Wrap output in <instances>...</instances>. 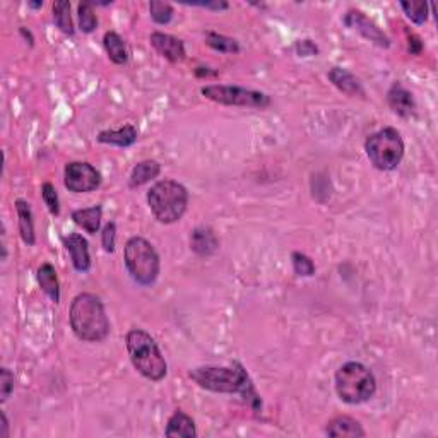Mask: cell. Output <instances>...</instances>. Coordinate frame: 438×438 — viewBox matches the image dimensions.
<instances>
[{
	"mask_svg": "<svg viewBox=\"0 0 438 438\" xmlns=\"http://www.w3.org/2000/svg\"><path fill=\"white\" fill-rule=\"evenodd\" d=\"M199 387L219 394H240L245 402L259 411L262 407L257 390L252 384L244 365L235 362L232 367H197L189 374Z\"/></svg>",
	"mask_w": 438,
	"mask_h": 438,
	"instance_id": "6da1fadb",
	"label": "cell"
},
{
	"mask_svg": "<svg viewBox=\"0 0 438 438\" xmlns=\"http://www.w3.org/2000/svg\"><path fill=\"white\" fill-rule=\"evenodd\" d=\"M69 319L74 334L81 341L101 342L110 334V320L105 307L93 293H81L74 298Z\"/></svg>",
	"mask_w": 438,
	"mask_h": 438,
	"instance_id": "7a4b0ae2",
	"label": "cell"
},
{
	"mask_svg": "<svg viewBox=\"0 0 438 438\" xmlns=\"http://www.w3.org/2000/svg\"><path fill=\"white\" fill-rule=\"evenodd\" d=\"M129 358L132 365L147 380L159 382L168 374V365L153 337L142 329H132L125 336Z\"/></svg>",
	"mask_w": 438,
	"mask_h": 438,
	"instance_id": "3957f363",
	"label": "cell"
},
{
	"mask_svg": "<svg viewBox=\"0 0 438 438\" xmlns=\"http://www.w3.org/2000/svg\"><path fill=\"white\" fill-rule=\"evenodd\" d=\"M336 394L346 404H363L370 401L377 392L374 372L359 362L344 363L336 372Z\"/></svg>",
	"mask_w": 438,
	"mask_h": 438,
	"instance_id": "277c9868",
	"label": "cell"
},
{
	"mask_svg": "<svg viewBox=\"0 0 438 438\" xmlns=\"http://www.w3.org/2000/svg\"><path fill=\"white\" fill-rule=\"evenodd\" d=\"M147 204L159 223L171 224L181 219L189 206V192L175 180L156 181L147 192Z\"/></svg>",
	"mask_w": 438,
	"mask_h": 438,
	"instance_id": "5b68a950",
	"label": "cell"
},
{
	"mask_svg": "<svg viewBox=\"0 0 438 438\" xmlns=\"http://www.w3.org/2000/svg\"><path fill=\"white\" fill-rule=\"evenodd\" d=\"M125 267H127L130 277L141 286H151L156 283L159 276V262L158 252L154 247L142 237H132L125 244L124 250Z\"/></svg>",
	"mask_w": 438,
	"mask_h": 438,
	"instance_id": "8992f818",
	"label": "cell"
},
{
	"mask_svg": "<svg viewBox=\"0 0 438 438\" xmlns=\"http://www.w3.org/2000/svg\"><path fill=\"white\" fill-rule=\"evenodd\" d=\"M365 153L377 170L392 171L404 158V141L394 127H384L365 141Z\"/></svg>",
	"mask_w": 438,
	"mask_h": 438,
	"instance_id": "52a82bcc",
	"label": "cell"
},
{
	"mask_svg": "<svg viewBox=\"0 0 438 438\" xmlns=\"http://www.w3.org/2000/svg\"><path fill=\"white\" fill-rule=\"evenodd\" d=\"M201 93L207 99H211V101L227 106H244L264 110V108L271 105V96H269V94L262 93V91L240 88V86L211 84L204 86Z\"/></svg>",
	"mask_w": 438,
	"mask_h": 438,
	"instance_id": "ba28073f",
	"label": "cell"
},
{
	"mask_svg": "<svg viewBox=\"0 0 438 438\" xmlns=\"http://www.w3.org/2000/svg\"><path fill=\"white\" fill-rule=\"evenodd\" d=\"M64 185L74 194H86L101 185V173L93 164L72 161L64 170Z\"/></svg>",
	"mask_w": 438,
	"mask_h": 438,
	"instance_id": "9c48e42d",
	"label": "cell"
},
{
	"mask_svg": "<svg viewBox=\"0 0 438 438\" xmlns=\"http://www.w3.org/2000/svg\"><path fill=\"white\" fill-rule=\"evenodd\" d=\"M342 23L348 26V28L354 29V31H358L363 38H367L368 41L374 43V45L380 46V49H389L390 46L387 34L382 31L374 21L368 19L365 12L358 11V9H349L344 17H342Z\"/></svg>",
	"mask_w": 438,
	"mask_h": 438,
	"instance_id": "30bf717a",
	"label": "cell"
},
{
	"mask_svg": "<svg viewBox=\"0 0 438 438\" xmlns=\"http://www.w3.org/2000/svg\"><path fill=\"white\" fill-rule=\"evenodd\" d=\"M149 41H151V45H153V49L158 51L161 57L170 60L171 64L184 62L185 57H187V54H185L184 41H181L180 38L171 36V34L154 31L149 36Z\"/></svg>",
	"mask_w": 438,
	"mask_h": 438,
	"instance_id": "8fae6325",
	"label": "cell"
},
{
	"mask_svg": "<svg viewBox=\"0 0 438 438\" xmlns=\"http://www.w3.org/2000/svg\"><path fill=\"white\" fill-rule=\"evenodd\" d=\"M387 103L390 110L396 115L402 116V119L414 115L416 101L413 93H411L409 89H406L401 82H394V84L390 86V89L387 91Z\"/></svg>",
	"mask_w": 438,
	"mask_h": 438,
	"instance_id": "7c38bea8",
	"label": "cell"
},
{
	"mask_svg": "<svg viewBox=\"0 0 438 438\" xmlns=\"http://www.w3.org/2000/svg\"><path fill=\"white\" fill-rule=\"evenodd\" d=\"M64 245L69 254H71L74 269L79 272H88L91 267V257L86 238L79 235V233H71V235L64 238Z\"/></svg>",
	"mask_w": 438,
	"mask_h": 438,
	"instance_id": "4fadbf2b",
	"label": "cell"
},
{
	"mask_svg": "<svg viewBox=\"0 0 438 438\" xmlns=\"http://www.w3.org/2000/svg\"><path fill=\"white\" fill-rule=\"evenodd\" d=\"M329 81L336 86L337 89L342 91L348 96H359L365 98V89H363L362 82L353 72H349L348 69L344 67H332L327 74Z\"/></svg>",
	"mask_w": 438,
	"mask_h": 438,
	"instance_id": "5bb4252c",
	"label": "cell"
},
{
	"mask_svg": "<svg viewBox=\"0 0 438 438\" xmlns=\"http://www.w3.org/2000/svg\"><path fill=\"white\" fill-rule=\"evenodd\" d=\"M190 249L199 257H209V255L216 254V250L219 249L218 237H216V233L211 228H195L192 235H190Z\"/></svg>",
	"mask_w": 438,
	"mask_h": 438,
	"instance_id": "9a60e30c",
	"label": "cell"
},
{
	"mask_svg": "<svg viewBox=\"0 0 438 438\" xmlns=\"http://www.w3.org/2000/svg\"><path fill=\"white\" fill-rule=\"evenodd\" d=\"M137 137H139L137 129L134 127L132 124H127L120 129L101 130V132L98 134L96 141L101 142V144H111V146H116V147H129V146L136 144Z\"/></svg>",
	"mask_w": 438,
	"mask_h": 438,
	"instance_id": "2e32d148",
	"label": "cell"
},
{
	"mask_svg": "<svg viewBox=\"0 0 438 438\" xmlns=\"http://www.w3.org/2000/svg\"><path fill=\"white\" fill-rule=\"evenodd\" d=\"M325 435L339 438V437H365L367 432L362 424L349 416H336L325 427Z\"/></svg>",
	"mask_w": 438,
	"mask_h": 438,
	"instance_id": "e0dca14e",
	"label": "cell"
},
{
	"mask_svg": "<svg viewBox=\"0 0 438 438\" xmlns=\"http://www.w3.org/2000/svg\"><path fill=\"white\" fill-rule=\"evenodd\" d=\"M164 435L170 438H194L197 435L194 419L189 414H185L184 411H175L168 419Z\"/></svg>",
	"mask_w": 438,
	"mask_h": 438,
	"instance_id": "ac0fdd59",
	"label": "cell"
},
{
	"mask_svg": "<svg viewBox=\"0 0 438 438\" xmlns=\"http://www.w3.org/2000/svg\"><path fill=\"white\" fill-rule=\"evenodd\" d=\"M16 212H17V223H19V233L21 238L26 245H34L36 244V235H34V221H33V212L29 207L28 201L24 199H17L14 202Z\"/></svg>",
	"mask_w": 438,
	"mask_h": 438,
	"instance_id": "d6986e66",
	"label": "cell"
},
{
	"mask_svg": "<svg viewBox=\"0 0 438 438\" xmlns=\"http://www.w3.org/2000/svg\"><path fill=\"white\" fill-rule=\"evenodd\" d=\"M103 46H105L108 59L116 65H124L129 62V50L124 38L115 31H106L103 36Z\"/></svg>",
	"mask_w": 438,
	"mask_h": 438,
	"instance_id": "ffe728a7",
	"label": "cell"
},
{
	"mask_svg": "<svg viewBox=\"0 0 438 438\" xmlns=\"http://www.w3.org/2000/svg\"><path fill=\"white\" fill-rule=\"evenodd\" d=\"M159 173H161V164L154 161V159H146V161L137 163L136 166H134L132 173H130L129 187L130 189L141 187V185L147 184V181L154 180Z\"/></svg>",
	"mask_w": 438,
	"mask_h": 438,
	"instance_id": "44dd1931",
	"label": "cell"
},
{
	"mask_svg": "<svg viewBox=\"0 0 438 438\" xmlns=\"http://www.w3.org/2000/svg\"><path fill=\"white\" fill-rule=\"evenodd\" d=\"M38 284L40 288L51 298V302L59 303L60 302V286H59V277L57 271L51 264H41L40 269H38Z\"/></svg>",
	"mask_w": 438,
	"mask_h": 438,
	"instance_id": "7402d4cb",
	"label": "cell"
},
{
	"mask_svg": "<svg viewBox=\"0 0 438 438\" xmlns=\"http://www.w3.org/2000/svg\"><path fill=\"white\" fill-rule=\"evenodd\" d=\"M101 216L103 209L101 206H93L88 207V209H77L72 212V219L77 227H81L82 229L94 235V233L99 232V227H101Z\"/></svg>",
	"mask_w": 438,
	"mask_h": 438,
	"instance_id": "603a6c76",
	"label": "cell"
},
{
	"mask_svg": "<svg viewBox=\"0 0 438 438\" xmlns=\"http://www.w3.org/2000/svg\"><path fill=\"white\" fill-rule=\"evenodd\" d=\"M54 23L64 34L72 36L74 34V23L71 16V2L67 0H59L54 4Z\"/></svg>",
	"mask_w": 438,
	"mask_h": 438,
	"instance_id": "cb8c5ba5",
	"label": "cell"
},
{
	"mask_svg": "<svg viewBox=\"0 0 438 438\" xmlns=\"http://www.w3.org/2000/svg\"><path fill=\"white\" fill-rule=\"evenodd\" d=\"M206 43L212 50L221 51V54H238L240 51V45L235 38L224 36V34L209 31L206 33Z\"/></svg>",
	"mask_w": 438,
	"mask_h": 438,
	"instance_id": "d4e9b609",
	"label": "cell"
},
{
	"mask_svg": "<svg viewBox=\"0 0 438 438\" xmlns=\"http://www.w3.org/2000/svg\"><path fill=\"white\" fill-rule=\"evenodd\" d=\"M77 17H79V29L82 33H93L98 26V16L91 2H81L77 6Z\"/></svg>",
	"mask_w": 438,
	"mask_h": 438,
	"instance_id": "484cf974",
	"label": "cell"
},
{
	"mask_svg": "<svg viewBox=\"0 0 438 438\" xmlns=\"http://www.w3.org/2000/svg\"><path fill=\"white\" fill-rule=\"evenodd\" d=\"M428 4L427 2H401V9L404 11L407 19L414 24H424L428 19Z\"/></svg>",
	"mask_w": 438,
	"mask_h": 438,
	"instance_id": "4316f807",
	"label": "cell"
},
{
	"mask_svg": "<svg viewBox=\"0 0 438 438\" xmlns=\"http://www.w3.org/2000/svg\"><path fill=\"white\" fill-rule=\"evenodd\" d=\"M149 12H151V17H153L154 23H158V24H168L171 21L173 14H175L171 4L161 2V0H151Z\"/></svg>",
	"mask_w": 438,
	"mask_h": 438,
	"instance_id": "83f0119b",
	"label": "cell"
},
{
	"mask_svg": "<svg viewBox=\"0 0 438 438\" xmlns=\"http://www.w3.org/2000/svg\"><path fill=\"white\" fill-rule=\"evenodd\" d=\"M292 262L293 269L298 276L303 277H312L315 274V264L309 255L302 254V252H293L292 254Z\"/></svg>",
	"mask_w": 438,
	"mask_h": 438,
	"instance_id": "f1b7e54d",
	"label": "cell"
},
{
	"mask_svg": "<svg viewBox=\"0 0 438 438\" xmlns=\"http://www.w3.org/2000/svg\"><path fill=\"white\" fill-rule=\"evenodd\" d=\"M41 197L43 201H45L46 207H49V211L54 216L60 214V202H59V194L57 190H55L54 185L50 184V181H46V184H43L41 187Z\"/></svg>",
	"mask_w": 438,
	"mask_h": 438,
	"instance_id": "f546056e",
	"label": "cell"
},
{
	"mask_svg": "<svg viewBox=\"0 0 438 438\" xmlns=\"http://www.w3.org/2000/svg\"><path fill=\"white\" fill-rule=\"evenodd\" d=\"M14 390V374L6 367L0 368V401L6 402Z\"/></svg>",
	"mask_w": 438,
	"mask_h": 438,
	"instance_id": "4dcf8cb0",
	"label": "cell"
},
{
	"mask_svg": "<svg viewBox=\"0 0 438 438\" xmlns=\"http://www.w3.org/2000/svg\"><path fill=\"white\" fill-rule=\"evenodd\" d=\"M115 238H116V224L114 221H110V223L105 224L101 233L103 249H105V252H108V254H114L115 252Z\"/></svg>",
	"mask_w": 438,
	"mask_h": 438,
	"instance_id": "1f68e13d",
	"label": "cell"
},
{
	"mask_svg": "<svg viewBox=\"0 0 438 438\" xmlns=\"http://www.w3.org/2000/svg\"><path fill=\"white\" fill-rule=\"evenodd\" d=\"M294 50H297V55H300V57H314V55L319 54V46L312 40L297 41Z\"/></svg>",
	"mask_w": 438,
	"mask_h": 438,
	"instance_id": "d6a6232c",
	"label": "cell"
},
{
	"mask_svg": "<svg viewBox=\"0 0 438 438\" xmlns=\"http://www.w3.org/2000/svg\"><path fill=\"white\" fill-rule=\"evenodd\" d=\"M423 50V43H422V38L418 36V34H409V51L413 55H418L422 54Z\"/></svg>",
	"mask_w": 438,
	"mask_h": 438,
	"instance_id": "836d02e7",
	"label": "cell"
},
{
	"mask_svg": "<svg viewBox=\"0 0 438 438\" xmlns=\"http://www.w3.org/2000/svg\"><path fill=\"white\" fill-rule=\"evenodd\" d=\"M194 6L214 9V11H227V9L229 7L228 2H202V4H194Z\"/></svg>",
	"mask_w": 438,
	"mask_h": 438,
	"instance_id": "e575fe53",
	"label": "cell"
},
{
	"mask_svg": "<svg viewBox=\"0 0 438 438\" xmlns=\"http://www.w3.org/2000/svg\"><path fill=\"white\" fill-rule=\"evenodd\" d=\"M195 76H197V77H216V76H218V72L209 71L207 67H197V69H195Z\"/></svg>",
	"mask_w": 438,
	"mask_h": 438,
	"instance_id": "d590c367",
	"label": "cell"
},
{
	"mask_svg": "<svg viewBox=\"0 0 438 438\" xmlns=\"http://www.w3.org/2000/svg\"><path fill=\"white\" fill-rule=\"evenodd\" d=\"M0 419H2V430H0V438H9V422L6 413H0Z\"/></svg>",
	"mask_w": 438,
	"mask_h": 438,
	"instance_id": "8d00e7d4",
	"label": "cell"
},
{
	"mask_svg": "<svg viewBox=\"0 0 438 438\" xmlns=\"http://www.w3.org/2000/svg\"><path fill=\"white\" fill-rule=\"evenodd\" d=\"M19 33L23 34V36H24V40L28 41L29 45H31V46L34 45V36H33V34H31V31H29V29H26V28H19Z\"/></svg>",
	"mask_w": 438,
	"mask_h": 438,
	"instance_id": "74e56055",
	"label": "cell"
},
{
	"mask_svg": "<svg viewBox=\"0 0 438 438\" xmlns=\"http://www.w3.org/2000/svg\"><path fill=\"white\" fill-rule=\"evenodd\" d=\"M28 7H31V9H40V7H43V2H28Z\"/></svg>",
	"mask_w": 438,
	"mask_h": 438,
	"instance_id": "f35d334b",
	"label": "cell"
}]
</instances>
